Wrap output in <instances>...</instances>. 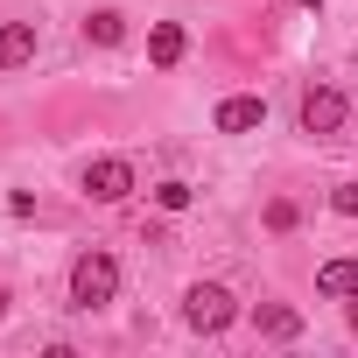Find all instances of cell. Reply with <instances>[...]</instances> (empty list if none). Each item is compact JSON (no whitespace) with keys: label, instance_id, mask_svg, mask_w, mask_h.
<instances>
[{"label":"cell","instance_id":"obj_5","mask_svg":"<svg viewBox=\"0 0 358 358\" xmlns=\"http://www.w3.org/2000/svg\"><path fill=\"white\" fill-rule=\"evenodd\" d=\"M211 127H218V134H260V127H267V99H246V92H239V99H218Z\"/></svg>","mask_w":358,"mask_h":358},{"label":"cell","instance_id":"obj_13","mask_svg":"<svg viewBox=\"0 0 358 358\" xmlns=\"http://www.w3.org/2000/svg\"><path fill=\"white\" fill-rule=\"evenodd\" d=\"M267 225H274V232H288V225H295V204H288V197H274V204H267Z\"/></svg>","mask_w":358,"mask_h":358},{"label":"cell","instance_id":"obj_8","mask_svg":"<svg viewBox=\"0 0 358 358\" xmlns=\"http://www.w3.org/2000/svg\"><path fill=\"white\" fill-rule=\"evenodd\" d=\"M183 50H190V36H183V22H155L148 29V64H183Z\"/></svg>","mask_w":358,"mask_h":358},{"label":"cell","instance_id":"obj_4","mask_svg":"<svg viewBox=\"0 0 358 358\" xmlns=\"http://www.w3.org/2000/svg\"><path fill=\"white\" fill-rule=\"evenodd\" d=\"M295 120H302V134H337L344 120H351V106H344V92H330V85H309L302 92V106H295Z\"/></svg>","mask_w":358,"mask_h":358},{"label":"cell","instance_id":"obj_11","mask_svg":"<svg viewBox=\"0 0 358 358\" xmlns=\"http://www.w3.org/2000/svg\"><path fill=\"white\" fill-rule=\"evenodd\" d=\"M190 197H197V190L183 183V176H162V183H155V204H162V211H190Z\"/></svg>","mask_w":358,"mask_h":358},{"label":"cell","instance_id":"obj_10","mask_svg":"<svg viewBox=\"0 0 358 358\" xmlns=\"http://www.w3.org/2000/svg\"><path fill=\"white\" fill-rule=\"evenodd\" d=\"M120 36H127V22H120L113 8H92V15H85V43H120Z\"/></svg>","mask_w":358,"mask_h":358},{"label":"cell","instance_id":"obj_6","mask_svg":"<svg viewBox=\"0 0 358 358\" xmlns=\"http://www.w3.org/2000/svg\"><path fill=\"white\" fill-rule=\"evenodd\" d=\"M36 22H8L0 29V71H22V64H36Z\"/></svg>","mask_w":358,"mask_h":358},{"label":"cell","instance_id":"obj_3","mask_svg":"<svg viewBox=\"0 0 358 358\" xmlns=\"http://www.w3.org/2000/svg\"><path fill=\"white\" fill-rule=\"evenodd\" d=\"M85 197L92 204H120V197H134V162L127 155H99V162H85Z\"/></svg>","mask_w":358,"mask_h":358},{"label":"cell","instance_id":"obj_14","mask_svg":"<svg viewBox=\"0 0 358 358\" xmlns=\"http://www.w3.org/2000/svg\"><path fill=\"white\" fill-rule=\"evenodd\" d=\"M351 337H358V302H351Z\"/></svg>","mask_w":358,"mask_h":358},{"label":"cell","instance_id":"obj_1","mask_svg":"<svg viewBox=\"0 0 358 358\" xmlns=\"http://www.w3.org/2000/svg\"><path fill=\"white\" fill-rule=\"evenodd\" d=\"M113 295H120V260H113L106 246H85V253L71 260V309L92 316V309H106Z\"/></svg>","mask_w":358,"mask_h":358},{"label":"cell","instance_id":"obj_15","mask_svg":"<svg viewBox=\"0 0 358 358\" xmlns=\"http://www.w3.org/2000/svg\"><path fill=\"white\" fill-rule=\"evenodd\" d=\"M302 8H323V0H302Z\"/></svg>","mask_w":358,"mask_h":358},{"label":"cell","instance_id":"obj_9","mask_svg":"<svg viewBox=\"0 0 358 358\" xmlns=\"http://www.w3.org/2000/svg\"><path fill=\"white\" fill-rule=\"evenodd\" d=\"M316 295H358V253H344V260H323L316 267Z\"/></svg>","mask_w":358,"mask_h":358},{"label":"cell","instance_id":"obj_12","mask_svg":"<svg viewBox=\"0 0 358 358\" xmlns=\"http://www.w3.org/2000/svg\"><path fill=\"white\" fill-rule=\"evenodd\" d=\"M330 211H337V218H358V176H351V183H337V190H330Z\"/></svg>","mask_w":358,"mask_h":358},{"label":"cell","instance_id":"obj_7","mask_svg":"<svg viewBox=\"0 0 358 358\" xmlns=\"http://www.w3.org/2000/svg\"><path fill=\"white\" fill-rule=\"evenodd\" d=\"M253 330L274 337V344H288V337H302V309H288V302H260V309H253Z\"/></svg>","mask_w":358,"mask_h":358},{"label":"cell","instance_id":"obj_16","mask_svg":"<svg viewBox=\"0 0 358 358\" xmlns=\"http://www.w3.org/2000/svg\"><path fill=\"white\" fill-rule=\"evenodd\" d=\"M0 316H8V295H0Z\"/></svg>","mask_w":358,"mask_h":358},{"label":"cell","instance_id":"obj_2","mask_svg":"<svg viewBox=\"0 0 358 358\" xmlns=\"http://www.w3.org/2000/svg\"><path fill=\"white\" fill-rule=\"evenodd\" d=\"M232 316H239V302H232V288H225V281H197V288L183 295V323H190L197 337H218Z\"/></svg>","mask_w":358,"mask_h":358}]
</instances>
